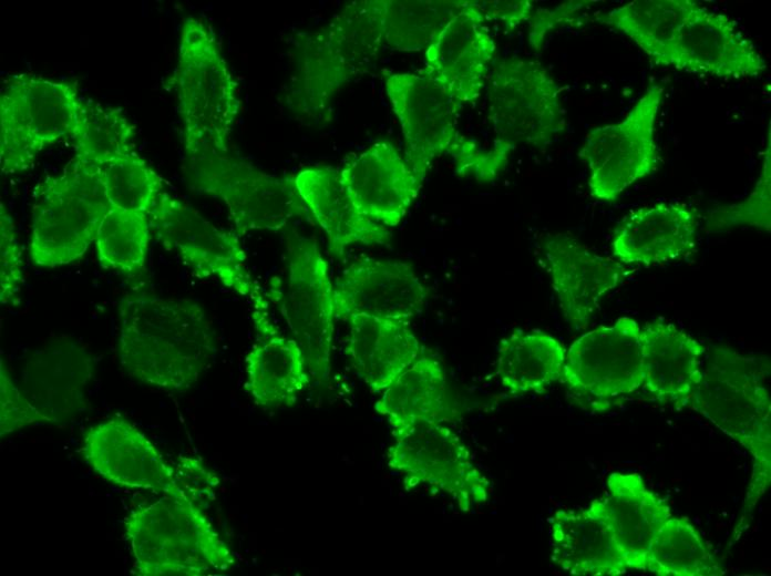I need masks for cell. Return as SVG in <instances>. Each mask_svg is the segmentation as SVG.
<instances>
[{
	"instance_id": "obj_41",
	"label": "cell",
	"mask_w": 771,
	"mask_h": 576,
	"mask_svg": "<svg viewBox=\"0 0 771 576\" xmlns=\"http://www.w3.org/2000/svg\"><path fill=\"white\" fill-rule=\"evenodd\" d=\"M475 1L485 21H497L507 31H512L533 16L534 6L528 0Z\"/></svg>"
},
{
	"instance_id": "obj_30",
	"label": "cell",
	"mask_w": 771,
	"mask_h": 576,
	"mask_svg": "<svg viewBox=\"0 0 771 576\" xmlns=\"http://www.w3.org/2000/svg\"><path fill=\"white\" fill-rule=\"evenodd\" d=\"M376 411L384 416L392 434L419 423H451L456 418L442 364L421 354L382 391Z\"/></svg>"
},
{
	"instance_id": "obj_34",
	"label": "cell",
	"mask_w": 771,
	"mask_h": 576,
	"mask_svg": "<svg viewBox=\"0 0 771 576\" xmlns=\"http://www.w3.org/2000/svg\"><path fill=\"white\" fill-rule=\"evenodd\" d=\"M469 0H381L384 42L393 50L426 49Z\"/></svg>"
},
{
	"instance_id": "obj_3",
	"label": "cell",
	"mask_w": 771,
	"mask_h": 576,
	"mask_svg": "<svg viewBox=\"0 0 771 576\" xmlns=\"http://www.w3.org/2000/svg\"><path fill=\"white\" fill-rule=\"evenodd\" d=\"M383 42L381 0L353 1L322 29L304 34L288 95L291 109L307 117L326 119L333 96L368 72Z\"/></svg>"
},
{
	"instance_id": "obj_29",
	"label": "cell",
	"mask_w": 771,
	"mask_h": 576,
	"mask_svg": "<svg viewBox=\"0 0 771 576\" xmlns=\"http://www.w3.org/2000/svg\"><path fill=\"white\" fill-rule=\"evenodd\" d=\"M604 496L618 549L629 569L644 570L658 529L672 516L669 504L637 472H611Z\"/></svg>"
},
{
	"instance_id": "obj_26",
	"label": "cell",
	"mask_w": 771,
	"mask_h": 576,
	"mask_svg": "<svg viewBox=\"0 0 771 576\" xmlns=\"http://www.w3.org/2000/svg\"><path fill=\"white\" fill-rule=\"evenodd\" d=\"M298 194L311 218L327 237L331 255L342 258L349 247L387 246L391 232L361 215L350 200L332 166H309L294 176Z\"/></svg>"
},
{
	"instance_id": "obj_37",
	"label": "cell",
	"mask_w": 771,
	"mask_h": 576,
	"mask_svg": "<svg viewBox=\"0 0 771 576\" xmlns=\"http://www.w3.org/2000/svg\"><path fill=\"white\" fill-rule=\"evenodd\" d=\"M100 175L112 207L145 213L164 192V179L135 151L100 167Z\"/></svg>"
},
{
	"instance_id": "obj_5",
	"label": "cell",
	"mask_w": 771,
	"mask_h": 576,
	"mask_svg": "<svg viewBox=\"0 0 771 576\" xmlns=\"http://www.w3.org/2000/svg\"><path fill=\"white\" fill-rule=\"evenodd\" d=\"M183 124L185 157L229 152L240 111L238 83L213 29L203 20H184L178 60L172 78Z\"/></svg>"
},
{
	"instance_id": "obj_35",
	"label": "cell",
	"mask_w": 771,
	"mask_h": 576,
	"mask_svg": "<svg viewBox=\"0 0 771 576\" xmlns=\"http://www.w3.org/2000/svg\"><path fill=\"white\" fill-rule=\"evenodd\" d=\"M135 132V125L121 109L83 99L72 137L75 157L102 167L134 152Z\"/></svg>"
},
{
	"instance_id": "obj_39",
	"label": "cell",
	"mask_w": 771,
	"mask_h": 576,
	"mask_svg": "<svg viewBox=\"0 0 771 576\" xmlns=\"http://www.w3.org/2000/svg\"><path fill=\"white\" fill-rule=\"evenodd\" d=\"M24 282L22 248L12 216L0 203V301L16 305Z\"/></svg>"
},
{
	"instance_id": "obj_10",
	"label": "cell",
	"mask_w": 771,
	"mask_h": 576,
	"mask_svg": "<svg viewBox=\"0 0 771 576\" xmlns=\"http://www.w3.org/2000/svg\"><path fill=\"white\" fill-rule=\"evenodd\" d=\"M487 80V117L495 140L545 148L564 133L562 89L539 62L503 59Z\"/></svg>"
},
{
	"instance_id": "obj_32",
	"label": "cell",
	"mask_w": 771,
	"mask_h": 576,
	"mask_svg": "<svg viewBox=\"0 0 771 576\" xmlns=\"http://www.w3.org/2000/svg\"><path fill=\"white\" fill-rule=\"evenodd\" d=\"M565 347L543 331H516L501 340L496 376L513 395L542 394L561 380Z\"/></svg>"
},
{
	"instance_id": "obj_17",
	"label": "cell",
	"mask_w": 771,
	"mask_h": 576,
	"mask_svg": "<svg viewBox=\"0 0 771 576\" xmlns=\"http://www.w3.org/2000/svg\"><path fill=\"white\" fill-rule=\"evenodd\" d=\"M429 289L401 260L364 257L351 263L333 285L336 317L367 316L409 322L424 308Z\"/></svg>"
},
{
	"instance_id": "obj_6",
	"label": "cell",
	"mask_w": 771,
	"mask_h": 576,
	"mask_svg": "<svg viewBox=\"0 0 771 576\" xmlns=\"http://www.w3.org/2000/svg\"><path fill=\"white\" fill-rule=\"evenodd\" d=\"M29 254L40 267L69 265L84 256L110 210L100 167L72 158L33 189Z\"/></svg>"
},
{
	"instance_id": "obj_36",
	"label": "cell",
	"mask_w": 771,
	"mask_h": 576,
	"mask_svg": "<svg viewBox=\"0 0 771 576\" xmlns=\"http://www.w3.org/2000/svg\"><path fill=\"white\" fill-rule=\"evenodd\" d=\"M151 235L147 214L111 206L94 239L100 265L124 275H137L145 267Z\"/></svg>"
},
{
	"instance_id": "obj_11",
	"label": "cell",
	"mask_w": 771,
	"mask_h": 576,
	"mask_svg": "<svg viewBox=\"0 0 771 576\" xmlns=\"http://www.w3.org/2000/svg\"><path fill=\"white\" fill-rule=\"evenodd\" d=\"M641 327L630 317L600 326L566 350L561 381L568 395L590 412L608 410L642 387Z\"/></svg>"
},
{
	"instance_id": "obj_28",
	"label": "cell",
	"mask_w": 771,
	"mask_h": 576,
	"mask_svg": "<svg viewBox=\"0 0 771 576\" xmlns=\"http://www.w3.org/2000/svg\"><path fill=\"white\" fill-rule=\"evenodd\" d=\"M346 321V356L373 392L386 390L423 353L409 322L367 316H352Z\"/></svg>"
},
{
	"instance_id": "obj_7",
	"label": "cell",
	"mask_w": 771,
	"mask_h": 576,
	"mask_svg": "<svg viewBox=\"0 0 771 576\" xmlns=\"http://www.w3.org/2000/svg\"><path fill=\"white\" fill-rule=\"evenodd\" d=\"M82 100L75 82L10 75L0 94L1 173L25 172L45 148L72 138Z\"/></svg>"
},
{
	"instance_id": "obj_9",
	"label": "cell",
	"mask_w": 771,
	"mask_h": 576,
	"mask_svg": "<svg viewBox=\"0 0 771 576\" xmlns=\"http://www.w3.org/2000/svg\"><path fill=\"white\" fill-rule=\"evenodd\" d=\"M281 307L291 338L301 348L311 382L328 384L335 332L333 285L316 240L291 229L286 236Z\"/></svg>"
},
{
	"instance_id": "obj_13",
	"label": "cell",
	"mask_w": 771,
	"mask_h": 576,
	"mask_svg": "<svg viewBox=\"0 0 771 576\" xmlns=\"http://www.w3.org/2000/svg\"><path fill=\"white\" fill-rule=\"evenodd\" d=\"M152 234L198 277L217 279L249 299L265 297L247 266L238 236L224 230L184 200L162 192L148 212Z\"/></svg>"
},
{
	"instance_id": "obj_19",
	"label": "cell",
	"mask_w": 771,
	"mask_h": 576,
	"mask_svg": "<svg viewBox=\"0 0 771 576\" xmlns=\"http://www.w3.org/2000/svg\"><path fill=\"white\" fill-rule=\"evenodd\" d=\"M669 65L720 79L758 78L767 70L763 55L738 23L703 6L681 28Z\"/></svg>"
},
{
	"instance_id": "obj_25",
	"label": "cell",
	"mask_w": 771,
	"mask_h": 576,
	"mask_svg": "<svg viewBox=\"0 0 771 576\" xmlns=\"http://www.w3.org/2000/svg\"><path fill=\"white\" fill-rule=\"evenodd\" d=\"M552 560L574 576H619L627 567L615 539L604 497L549 518Z\"/></svg>"
},
{
	"instance_id": "obj_16",
	"label": "cell",
	"mask_w": 771,
	"mask_h": 576,
	"mask_svg": "<svg viewBox=\"0 0 771 576\" xmlns=\"http://www.w3.org/2000/svg\"><path fill=\"white\" fill-rule=\"evenodd\" d=\"M81 454L93 471L114 485L191 496L156 446L122 416L90 426L83 435Z\"/></svg>"
},
{
	"instance_id": "obj_22",
	"label": "cell",
	"mask_w": 771,
	"mask_h": 576,
	"mask_svg": "<svg viewBox=\"0 0 771 576\" xmlns=\"http://www.w3.org/2000/svg\"><path fill=\"white\" fill-rule=\"evenodd\" d=\"M250 304L257 338L245 359V389L261 408L290 407L311 382L305 354L271 319L266 296Z\"/></svg>"
},
{
	"instance_id": "obj_33",
	"label": "cell",
	"mask_w": 771,
	"mask_h": 576,
	"mask_svg": "<svg viewBox=\"0 0 771 576\" xmlns=\"http://www.w3.org/2000/svg\"><path fill=\"white\" fill-rule=\"evenodd\" d=\"M645 572L657 576H722L726 568L710 552L695 526L671 516L650 543Z\"/></svg>"
},
{
	"instance_id": "obj_14",
	"label": "cell",
	"mask_w": 771,
	"mask_h": 576,
	"mask_svg": "<svg viewBox=\"0 0 771 576\" xmlns=\"http://www.w3.org/2000/svg\"><path fill=\"white\" fill-rule=\"evenodd\" d=\"M392 435L387 463L392 471L404 475L407 484L442 492L464 513L487 503L490 480L448 424L419 423Z\"/></svg>"
},
{
	"instance_id": "obj_8",
	"label": "cell",
	"mask_w": 771,
	"mask_h": 576,
	"mask_svg": "<svg viewBox=\"0 0 771 576\" xmlns=\"http://www.w3.org/2000/svg\"><path fill=\"white\" fill-rule=\"evenodd\" d=\"M185 174L194 192L225 205L238 237L284 229L296 217L311 219L294 177L268 174L230 152L185 157Z\"/></svg>"
},
{
	"instance_id": "obj_27",
	"label": "cell",
	"mask_w": 771,
	"mask_h": 576,
	"mask_svg": "<svg viewBox=\"0 0 771 576\" xmlns=\"http://www.w3.org/2000/svg\"><path fill=\"white\" fill-rule=\"evenodd\" d=\"M642 387L657 401L688 407L701 377L703 343L661 320L641 328Z\"/></svg>"
},
{
	"instance_id": "obj_1",
	"label": "cell",
	"mask_w": 771,
	"mask_h": 576,
	"mask_svg": "<svg viewBox=\"0 0 771 576\" xmlns=\"http://www.w3.org/2000/svg\"><path fill=\"white\" fill-rule=\"evenodd\" d=\"M119 358L135 380L186 391L215 358L216 336L205 309L186 298L133 288L119 302Z\"/></svg>"
},
{
	"instance_id": "obj_2",
	"label": "cell",
	"mask_w": 771,
	"mask_h": 576,
	"mask_svg": "<svg viewBox=\"0 0 771 576\" xmlns=\"http://www.w3.org/2000/svg\"><path fill=\"white\" fill-rule=\"evenodd\" d=\"M767 366L727 347L712 348L688 407L744 448L752 474L734 539L743 533L757 503L771 482V401L765 387Z\"/></svg>"
},
{
	"instance_id": "obj_23",
	"label": "cell",
	"mask_w": 771,
	"mask_h": 576,
	"mask_svg": "<svg viewBox=\"0 0 771 576\" xmlns=\"http://www.w3.org/2000/svg\"><path fill=\"white\" fill-rule=\"evenodd\" d=\"M94 368L91 352L80 341L56 338L28 360L20 389L49 424L64 423L84 409Z\"/></svg>"
},
{
	"instance_id": "obj_40",
	"label": "cell",
	"mask_w": 771,
	"mask_h": 576,
	"mask_svg": "<svg viewBox=\"0 0 771 576\" xmlns=\"http://www.w3.org/2000/svg\"><path fill=\"white\" fill-rule=\"evenodd\" d=\"M34 424H49L11 378L3 359L0 369V435Z\"/></svg>"
},
{
	"instance_id": "obj_24",
	"label": "cell",
	"mask_w": 771,
	"mask_h": 576,
	"mask_svg": "<svg viewBox=\"0 0 771 576\" xmlns=\"http://www.w3.org/2000/svg\"><path fill=\"white\" fill-rule=\"evenodd\" d=\"M699 216L682 203H658L631 212L615 229L611 255L623 265L654 266L695 251Z\"/></svg>"
},
{
	"instance_id": "obj_20",
	"label": "cell",
	"mask_w": 771,
	"mask_h": 576,
	"mask_svg": "<svg viewBox=\"0 0 771 576\" xmlns=\"http://www.w3.org/2000/svg\"><path fill=\"white\" fill-rule=\"evenodd\" d=\"M338 174L357 210L387 228L403 219L422 185L388 141L350 155Z\"/></svg>"
},
{
	"instance_id": "obj_12",
	"label": "cell",
	"mask_w": 771,
	"mask_h": 576,
	"mask_svg": "<svg viewBox=\"0 0 771 576\" xmlns=\"http://www.w3.org/2000/svg\"><path fill=\"white\" fill-rule=\"evenodd\" d=\"M664 96L662 85L650 84L623 120L594 127L586 134L578 156L589 171L593 197L614 202L656 169L659 162L656 123Z\"/></svg>"
},
{
	"instance_id": "obj_15",
	"label": "cell",
	"mask_w": 771,
	"mask_h": 576,
	"mask_svg": "<svg viewBox=\"0 0 771 576\" xmlns=\"http://www.w3.org/2000/svg\"><path fill=\"white\" fill-rule=\"evenodd\" d=\"M383 76L404 137V158L417 178L422 183L433 161L443 154L459 164L474 144L458 130L461 105L423 71H384Z\"/></svg>"
},
{
	"instance_id": "obj_42",
	"label": "cell",
	"mask_w": 771,
	"mask_h": 576,
	"mask_svg": "<svg viewBox=\"0 0 771 576\" xmlns=\"http://www.w3.org/2000/svg\"><path fill=\"white\" fill-rule=\"evenodd\" d=\"M592 1H569L552 10L541 9L533 13L530 29V43L535 50H539L546 34L558 23L568 21L577 11L587 7Z\"/></svg>"
},
{
	"instance_id": "obj_21",
	"label": "cell",
	"mask_w": 771,
	"mask_h": 576,
	"mask_svg": "<svg viewBox=\"0 0 771 576\" xmlns=\"http://www.w3.org/2000/svg\"><path fill=\"white\" fill-rule=\"evenodd\" d=\"M495 50L476 1L469 0L425 49V65L421 71L462 105L480 96Z\"/></svg>"
},
{
	"instance_id": "obj_31",
	"label": "cell",
	"mask_w": 771,
	"mask_h": 576,
	"mask_svg": "<svg viewBox=\"0 0 771 576\" xmlns=\"http://www.w3.org/2000/svg\"><path fill=\"white\" fill-rule=\"evenodd\" d=\"M699 6L693 0H634L594 18L626 35L656 64L669 66L678 34Z\"/></svg>"
},
{
	"instance_id": "obj_4",
	"label": "cell",
	"mask_w": 771,
	"mask_h": 576,
	"mask_svg": "<svg viewBox=\"0 0 771 576\" xmlns=\"http://www.w3.org/2000/svg\"><path fill=\"white\" fill-rule=\"evenodd\" d=\"M125 536L138 576L225 574L236 559L192 496L162 495L132 511Z\"/></svg>"
},
{
	"instance_id": "obj_18",
	"label": "cell",
	"mask_w": 771,
	"mask_h": 576,
	"mask_svg": "<svg viewBox=\"0 0 771 576\" xmlns=\"http://www.w3.org/2000/svg\"><path fill=\"white\" fill-rule=\"evenodd\" d=\"M541 254L563 316L576 330L589 325L602 298L627 275L623 264L596 254L568 234L546 235Z\"/></svg>"
},
{
	"instance_id": "obj_38",
	"label": "cell",
	"mask_w": 771,
	"mask_h": 576,
	"mask_svg": "<svg viewBox=\"0 0 771 576\" xmlns=\"http://www.w3.org/2000/svg\"><path fill=\"white\" fill-rule=\"evenodd\" d=\"M765 151L757 184L749 196L740 203L710 210L706 219L709 230H723L748 225L770 232L771 194V130L769 123Z\"/></svg>"
}]
</instances>
